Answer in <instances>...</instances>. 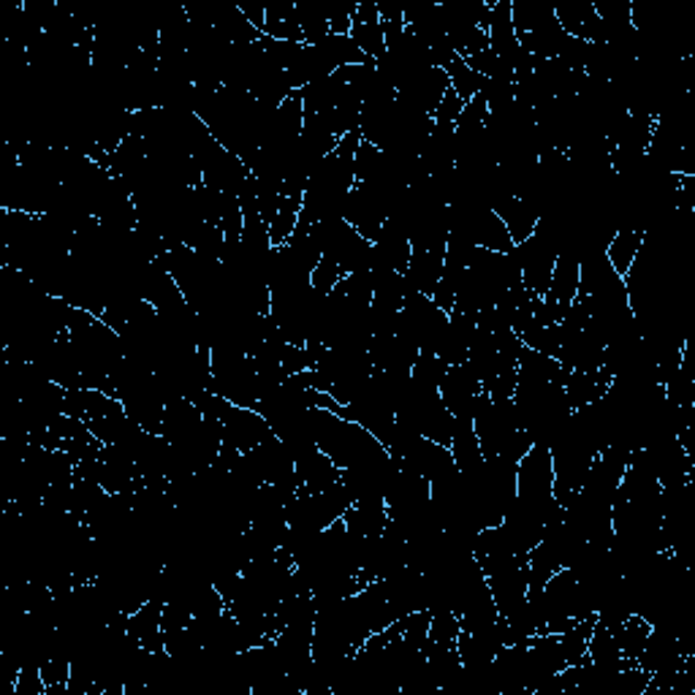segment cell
<instances>
[{
    "label": "cell",
    "mask_w": 695,
    "mask_h": 695,
    "mask_svg": "<svg viewBox=\"0 0 695 695\" xmlns=\"http://www.w3.org/2000/svg\"><path fill=\"white\" fill-rule=\"evenodd\" d=\"M517 500L541 511L560 513V502L555 500V464L546 443H533L530 451L517 464Z\"/></svg>",
    "instance_id": "cell-1"
},
{
    "label": "cell",
    "mask_w": 695,
    "mask_h": 695,
    "mask_svg": "<svg viewBox=\"0 0 695 695\" xmlns=\"http://www.w3.org/2000/svg\"><path fill=\"white\" fill-rule=\"evenodd\" d=\"M218 419L223 424V446L239 454L253 451L256 446H261V443L275 435L270 421L259 410L239 408V405L226 402L223 397L218 399Z\"/></svg>",
    "instance_id": "cell-2"
},
{
    "label": "cell",
    "mask_w": 695,
    "mask_h": 695,
    "mask_svg": "<svg viewBox=\"0 0 695 695\" xmlns=\"http://www.w3.org/2000/svg\"><path fill=\"white\" fill-rule=\"evenodd\" d=\"M437 392H440L443 405L457 424H473L475 399L481 397V377L470 361L448 367Z\"/></svg>",
    "instance_id": "cell-3"
},
{
    "label": "cell",
    "mask_w": 695,
    "mask_h": 695,
    "mask_svg": "<svg viewBox=\"0 0 695 695\" xmlns=\"http://www.w3.org/2000/svg\"><path fill=\"white\" fill-rule=\"evenodd\" d=\"M555 20L566 36L589 44H609V30L595 11L593 0H566L555 5Z\"/></svg>",
    "instance_id": "cell-4"
},
{
    "label": "cell",
    "mask_w": 695,
    "mask_h": 695,
    "mask_svg": "<svg viewBox=\"0 0 695 695\" xmlns=\"http://www.w3.org/2000/svg\"><path fill=\"white\" fill-rule=\"evenodd\" d=\"M294 473H297L299 489L308 492H326L343 479V470L315 443L294 451Z\"/></svg>",
    "instance_id": "cell-5"
},
{
    "label": "cell",
    "mask_w": 695,
    "mask_h": 695,
    "mask_svg": "<svg viewBox=\"0 0 695 695\" xmlns=\"http://www.w3.org/2000/svg\"><path fill=\"white\" fill-rule=\"evenodd\" d=\"M350 41H353L372 63L386 58V36H383L381 14H377L375 0H361V3H356L353 20H350Z\"/></svg>",
    "instance_id": "cell-6"
},
{
    "label": "cell",
    "mask_w": 695,
    "mask_h": 695,
    "mask_svg": "<svg viewBox=\"0 0 695 695\" xmlns=\"http://www.w3.org/2000/svg\"><path fill=\"white\" fill-rule=\"evenodd\" d=\"M611 383H615V372L609 367H598V370H571L562 388L571 410H582L598 405L609 394Z\"/></svg>",
    "instance_id": "cell-7"
},
{
    "label": "cell",
    "mask_w": 695,
    "mask_h": 695,
    "mask_svg": "<svg viewBox=\"0 0 695 695\" xmlns=\"http://www.w3.org/2000/svg\"><path fill=\"white\" fill-rule=\"evenodd\" d=\"M489 207H492V212H495V215L502 221L506 232L511 234L513 245L528 243V239L533 237L535 232H538V215H535L533 207L524 204L519 196L497 194V196H492Z\"/></svg>",
    "instance_id": "cell-8"
},
{
    "label": "cell",
    "mask_w": 695,
    "mask_h": 695,
    "mask_svg": "<svg viewBox=\"0 0 695 695\" xmlns=\"http://www.w3.org/2000/svg\"><path fill=\"white\" fill-rule=\"evenodd\" d=\"M644 239H647V228L644 226H620L615 232V237L606 245V259H609L611 270L620 277L628 275V270L633 266L636 256L642 253Z\"/></svg>",
    "instance_id": "cell-9"
},
{
    "label": "cell",
    "mask_w": 695,
    "mask_h": 695,
    "mask_svg": "<svg viewBox=\"0 0 695 695\" xmlns=\"http://www.w3.org/2000/svg\"><path fill=\"white\" fill-rule=\"evenodd\" d=\"M264 36L275 38V41L305 44L297 16V3H291V0H272V3H266Z\"/></svg>",
    "instance_id": "cell-10"
},
{
    "label": "cell",
    "mask_w": 695,
    "mask_h": 695,
    "mask_svg": "<svg viewBox=\"0 0 695 695\" xmlns=\"http://www.w3.org/2000/svg\"><path fill=\"white\" fill-rule=\"evenodd\" d=\"M611 631H615L617 647H620L622 658L633 660V663H636V658L642 655L644 644H647L649 633H653V622H649L644 615H638V611H631V615L622 617L620 622H615V625H611Z\"/></svg>",
    "instance_id": "cell-11"
},
{
    "label": "cell",
    "mask_w": 695,
    "mask_h": 695,
    "mask_svg": "<svg viewBox=\"0 0 695 695\" xmlns=\"http://www.w3.org/2000/svg\"><path fill=\"white\" fill-rule=\"evenodd\" d=\"M546 297L551 302L562 305V308H571L579 297V259L576 256L560 253L555 261V272H551V283Z\"/></svg>",
    "instance_id": "cell-12"
},
{
    "label": "cell",
    "mask_w": 695,
    "mask_h": 695,
    "mask_svg": "<svg viewBox=\"0 0 695 695\" xmlns=\"http://www.w3.org/2000/svg\"><path fill=\"white\" fill-rule=\"evenodd\" d=\"M297 16L299 27H302V36L308 47H319L330 33V16H326V3H315V0H299L297 3Z\"/></svg>",
    "instance_id": "cell-13"
},
{
    "label": "cell",
    "mask_w": 695,
    "mask_h": 695,
    "mask_svg": "<svg viewBox=\"0 0 695 695\" xmlns=\"http://www.w3.org/2000/svg\"><path fill=\"white\" fill-rule=\"evenodd\" d=\"M446 74H448V79H451V87L457 90V96L462 98L464 103H468L470 98L479 96V92L486 87L484 76H481L479 71L470 69L468 60L459 58V54L446 65Z\"/></svg>",
    "instance_id": "cell-14"
},
{
    "label": "cell",
    "mask_w": 695,
    "mask_h": 695,
    "mask_svg": "<svg viewBox=\"0 0 695 695\" xmlns=\"http://www.w3.org/2000/svg\"><path fill=\"white\" fill-rule=\"evenodd\" d=\"M343 277L346 275H343L340 266H337L332 259H324V256H321V261L315 264V270L310 272V288H313L315 297L326 299L332 291H335L337 283H340Z\"/></svg>",
    "instance_id": "cell-15"
},
{
    "label": "cell",
    "mask_w": 695,
    "mask_h": 695,
    "mask_svg": "<svg viewBox=\"0 0 695 695\" xmlns=\"http://www.w3.org/2000/svg\"><path fill=\"white\" fill-rule=\"evenodd\" d=\"M462 109H464V101L457 96V90H454V87H448V92L443 96L440 107H437L435 117L432 120H435L437 125H451V128H457V120H459V114H462Z\"/></svg>",
    "instance_id": "cell-16"
}]
</instances>
